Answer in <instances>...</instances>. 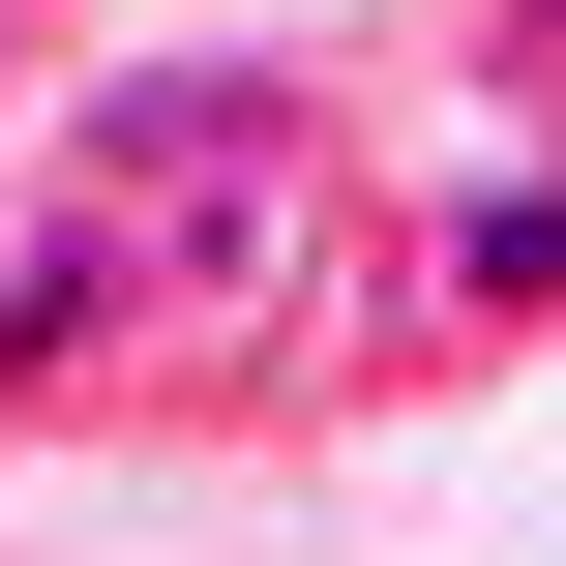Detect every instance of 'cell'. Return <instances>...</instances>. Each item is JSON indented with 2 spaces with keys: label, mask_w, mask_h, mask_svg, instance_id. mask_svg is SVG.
Here are the masks:
<instances>
[{
  "label": "cell",
  "mask_w": 566,
  "mask_h": 566,
  "mask_svg": "<svg viewBox=\"0 0 566 566\" xmlns=\"http://www.w3.org/2000/svg\"><path fill=\"white\" fill-rule=\"evenodd\" d=\"M448 269H478V298L537 328V298H566V179H478V209H448Z\"/></svg>",
  "instance_id": "3"
},
{
  "label": "cell",
  "mask_w": 566,
  "mask_h": 566,
  "mask_svg": "<svg viewBox=\"0 0 566 566\" xmlns=\"http://www.w3.org/2000/svg\"><path fill=\"white\" fill-rule=\"evenodd\" d=\"M90 209H119V269L209 298V328L298 298V119H269V90H119V119H90Z\"/></svg>",
  "instance_id": "1"
},
{
  "label": "cell",
  "mask_w": 566,
  "mask_h": 566,
  "mask_svg": "<svg viewBox=\"0 0 566 566\" xmlns=\"http://www.w3.org/2000/svg\"><path fill=\"white\" fill-rule=\"evenodd\" d=\"M507 30H566V0H507Z\"/></svg>",
  "instance_id": "4"
},
{
  "label": "cell",
  "mask_w": 566,
  "mask_h": 566,
  "mask_svg": "<svg viewBox=\"0 0 566 566\" xmlns=\"http://www.w3.org/2000/svg\"><path fill=\"white\" fill-rule=\"evenodd\" d=\"M149 328V269H119V209H60L30 269H0V388H60V358H119Z\"/></svg>",
  "instance_id": "2"
}]
</instances>
